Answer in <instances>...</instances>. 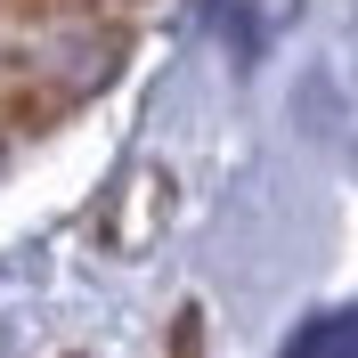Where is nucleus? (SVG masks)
<instances>
[{"label": "nucleus", "instance_id": "1", "mask_svg": "<svg viewBox=\"0 0 358 358\" xmlns=\"http://www.w3.org/2000/svg\"><path fill=\"white\" fill-rule=\"evenodd\" d=\"M171 358H203V342H196V310L179 317V334H171Z\"/></svg>", "mask_w": 358, "mask_h": 358}]
</instances>
